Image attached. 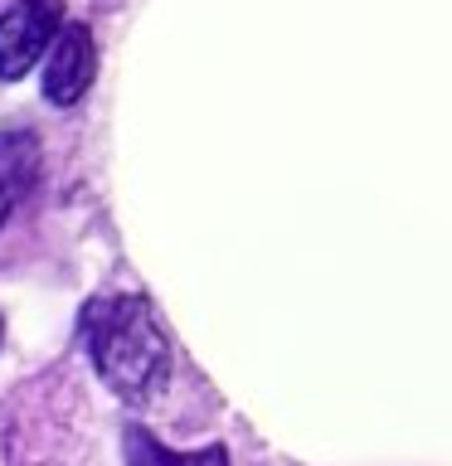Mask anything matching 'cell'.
<instances>
[{
	"instance_id": "obj_1",
	"label": "cell",
	"mask_w": 452,
	"mask_h": 466,
	"mask_svg": "<svg viewBox=\"0 0 452 466\" xmlns=\"http://www.w3.org/2000/svg\"><path fill=\"white\" fill-rule=\"evenodd\" d=\"M87 355L122 403H156L170 384V340L141 297H98L83 316Z\"/></svg>"
},
{
	"instance_id": "obj_2",
	"label": "cell",
	"mask_w": 452,
	"mask_h": 466,
	"mask_svg": "<svg viewBox=\"0 0 452 466\" xmlns=\"http://www.w3.org/2000/svg\"><path fill=\"white\" fill-rule=\"evenodd\" d=\"M64 29V0H15L0 15V78H25Z\"/></svg>"
},
{
	"instance_id": "obj_3",
	"label": "cell",
	"mask_w": 452,
	"mask_h": 466,
	"mask_svg": "<svg viewBox=\"0 0 452 466\" xmlns=\"http://www.w3.org/2000/svg\"><path fill=\"white\" fill-rule=\"evenodd\" d=\"M98 78V39L87 25H64L54 35L49 64H44V97L54 107H73Z\"/></svg>"
},
{
	"instance_id": "obj_4",
	"label": "cell",
	"mask_w": 452,
	"mask_h": 466,
	"mask_svg": "<svg viewBox=\"0 0 452 466\" xmlns=\"http://www.w3.org/2000/svg\"><path fill=\"white\" fill-rule=\"evenodd\" d=\"M39 175V137L35 131H0V228L25 204Z\"/></svg>"
},
{
	"instance_id": "obj_5",
	"label": "cell",
	"mask_w": 452,
	"mask_h": 466,
	"mask_svg": "<svg viewBox=\"0 0 452 466\" xmlns=\"http://www.w3.org/2000/svg\"><path fill=\"white\" fill-rule=\"evenodd\" d=\"M122 447H127V466H190V457L170 451L166 442H156V437L141 432V428H127Z\"/></svg>"
},
{
	"instance_id": "obj_6",
	"label": "cell",
	"mask_w": 452,
	"mask_h": 466,
	"mask_svg": "<svg viewBox=\"0 0 452 466\" xmlns=\"http://www.w3.org/2000/svg\"><path fill=\"white\" fill-rule=\"evenodd\" d=\"M190 466H229V451L224 447H200V451H190Z\"/></svg>"
},
{
	"instance_id": "obj_7",
	"label": "cell",
	"mask_w": 452,
	"mask_h": 466,
	"mask_svg": "<svg viewBox=\"0 0 452 466\" xmlns=\"http://www.w3.org/2000/svg\"><path fill=\"white\" fill-rule=\"evenodd\" d=\"M0 340H5V320H0Z\"/></svg>"
}]
</instances>
